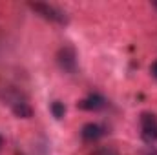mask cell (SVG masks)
<instances>
[{
	"instance_id": "obj_3",
	"label": "cell",
	"mask_w": 157,
	"mask_h": 155,
	"mask_svg": "<svg viewBox=\"0 0 157 155\" xmlns=\"http://www.w3.org/2000/svg\"><path fill=\"white\" fill-rule=\"evenodd\" d=\"M57 64L64 73L77 71V51L73 46H62L57 51Z\"/></svg>"
},
{
	"instance_id": "obj_6",
	"label": "cell",
	"mask_w": 157,
	"mask_h": 155,
	"mask_svg": "<svg viewBox=\"0 0 157 155\" xmlns=\"http://www.w3.org/2000/svg\"><path fill=\"white\" fill-rule=\"evenodd\" d=\"M104 135H106V128L101 126V124H97V122H88L80 130V137H82L84 142H97Z\"/></svg>"
},
{
	"instance_id": "obj_1",
	"label": "cell",
	"mask_w": 157,
	"mask_h": 155,
	"mask_svg": "<svg viewBox=\"0 0 157 155\" xmlns=\"http://www.w3.org/2000/svg\"><path fill=\"white\" fill-rule=\"evenodd\" d=\"M0 99L4 104L9 106V110L15 113V117H18V119L33 117V108H31L28 97L20 89H17L15 86H9V84L2 86L0 88Z\"/></svg>"
},
{
	"instance_id": "obj_7",
	"label": "cell",
	"mask_w": 157,
	"mask_h": 155,
	"mask_svg": "<svg viewBox=\"0 0 157 155\" xmlns=\"http://www.w3.org/2000/svg\"><path fill=\"white\" fill-rule=\"evenodd\" d=\"M49 110H51V113H53V117H55L57 120H60L62 117L66 115V106H64V102H60V100H55V102H51Z\"/></svg>"
},
{
	"instance_id": "obj_8",
	"label": "cell",
	"mask_w": 157,
	"mask_h": 155,
	"mask_svg": "<svg viewBox=\"0 0 157 155\" xmlns=\"http://www.w3.org/2000/svg\"><path fill=\"white\" fill-rule=\"evenodd\" d=\"M150 73H152V77H154V78H157V60L150 66Z\"/></svg>"
},
{
	"instance_id": "obj_4",
	"label": "cell",
	"mask_w": 157,
	"mask_h": 155,
	"mask_svg": "<svg viewBox=\"0 0 157 155\" xmlns=\"http://www.w3.org/2000/svg\"><path fill=\"white\" fill-rule=\"evenodd\" d=\"M141 130H143V139L146 142H157V115L143 113L141 115Z\"/></svg>"
},
{
	"instance_id": "obj_10",
	"label": "cell",
	"mask_w": 157,
	"mask_h": 155,
	"mask_svg": "<svg viewBox=\"0 0 157 155\" xmlns=\"http://www.w3.org/2000/svg\"><path fill=\"white\" fill-rule=\"evenodd\" d=\"M152 6H154V7L157 9V0H155V2H152Z\"/></svg>"
},
{
	"instance_id": "obj_9",
	"label": "cell",
	"mask_w": 157,
	"mask_h": 155,
	"mask_svg": "<svg viewBox=\"0 0 157 155\" xmlns=\"http://www.w3.org/2000/svg\"><path fill=\"white\" fill-rule=\"evenodd\" d=\"M2 144H4V137L0 135V148H2Z\"/></svg>"
},
{
	"instance_id": "obj_5",
	"label": "cell",
	"mask_w": 157,
	"mask_h": 155,
	"mask_svg": "<svg viewBox=\"0 0 157 155\" xmlns=\"http://www.w3.org/2000/svg\"><path fill=\"white\" fill-rule=\"evenodd\" d=\"M106 99L102 97V95H99V93H91V95H88V97H84L82 100H78L77 102V108L78 110H82V112H99V110H102V108H106Z\"/></svg>"
},
{
	"instance_id": "obj_2",
	"label": "cell",
	"mask_w": 157,
	"mask_h": 155,
	"mask_svg": "<svg viewBox=\"0 0 157 155\" xmlns=\"http://www.w3.org/2000/svg\"><path fill=\"white\" fill-rule=\"evenodd\" d=\"M28 7L35 15H39L40 18H44V20H48L51 24H59V26H68L70 24V17L60 7H57L53 4H48V2H29Z\"/></svg>"
},
{
	"instance_id": "obj_11",
	"label": "cell",
	"mask_w": 157,
	"mask_h": 155,
	"mask_svg": "<svg viewBox=\"0 0 157 155\" xmlns=\"http://www.w3.org/2000/svg\"><path fill=\"white\" fill-rule=\"evenodd\" d=\"M150 155H157V152H152V153H150Z\"/></svg>"
}]
</instances>
